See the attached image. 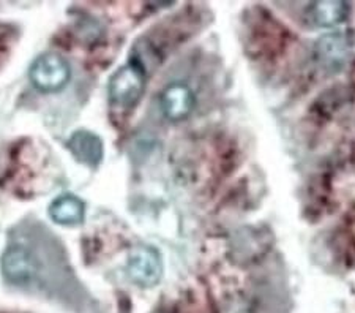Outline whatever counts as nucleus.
<instances>
[{"label": "nucleus", "mask_w": 355, "mask_h": 313, "mask_svg": "<svg viewBox=\"0 0 355 313\" xmlns=\"http://www.w3.org/2000/svg\"><path fill=\"white\" fill-rule=\"evenodd\" d=\"M162 111L169 121H183L188 117L194 108V95L185 84L175 83L166 87L159 99Z\"/></svg>", "instance_id": "5"}, {"label": "nucleus", "mask_w": 355, "mask_h": 313, "mask_svg": "<svg viewBox=\"0 0 355 313\" xmlns=\"http://www.w3.org/2000/svg\"><path fill=\"white\" fill-rule=\"evenodd\" d=\"M31 81L43 92H57L70 81V65L60 54L40 56L31 67Z\"/></svg>", "instance_id": "2"}, {"label": "nucleus", "mask_w": 355, "mask_h": 313, "mask_svg": "<svg viewBox=\"0 0 355 313\" xmlns=\"http://www.w3.org/2000/svg\"><path fill=\"white\" fill-rule=\"evenodd\" d=\"M68 149L79 162L89 164V167H96L103 158L101 139L85 130H79L71 135V138L68 139Z\"/></svg>", "instance_id": "7"}, {"label": "nucleus", "mask_w": 355, "mask_h": 313, "mask_svg": "<svg viewBox=\"0 0 355 313\" xmlns=\"http://www.w3.org/2000/svg\"><path fill=\"white\" fill-rule=\"evenodd\" d=\"M2 274L11 285L32 283L38 274V261L26 247L11 246L2 256Z\"/></svg>", "instance_id": "3"}, {"label": "nucleus", "mask_w": 355, "mask_h": 313, "mask_svg": "<svg viewBox=\"0 0 355 313\" xmlns=\"http://www.w3.org/2000/svg\"><path fill=\"white\" fill-rule=\"evenodd\" d=\"M349 7L343 2H318L308 8V19L313 26L331 27L346 18Z\"/></svg>", "instance_id": "9"}, {"label": "nucleus", "mask_w": 355, "mask_h": 313, "mask_svg": "<svg viewBox=\"0 0 355 313\" xmlns=\"http://www.w3.org/2000/svg\"><path fill=\"white\" fill-rule=\"evenodd\" d=\"M128 276L136 285L150 288L163 276L162 256L153 247L142 246L131 253L128 260Z\"/></svg>", "instance_id": "4"}, {"label": "nucleus", "mask_w": 355, "mask_h": 313, "mask_svg": "<svg viewBox=\"0 0 355 313\" xmlns=\"http://www.w3.org/2000/svg\"><path fill=\"white\" fill-rule=\"evenodd\" d=\"M352 43L345 33H334L324 37L316 46V56L319 64L330 71L340 70L351 56Z\"/></svg>", "instance_id": "6"}, {"label": "nucleus", "mask_w": 355, "mask_h": 313, "mask_svg": "<svg viewBox=\"0 0 355 313\" xmlns=\"http://www.w3.org/2000/svg\"><path fill=\"white\" fill-rule=\"evenodd\" d=\"M49 215L59 225H78L84 219V203L74 195H62L51 204Z\"/></svg>", "instance_id": "8"}, {"label": "nucleus", "mask_w": 355, "mask_h": 313, "mask_svg": "<svg viewBox=\"0 0 355 313\" xmlns=\"http://www.w3.org/2000/svg\"><path fill=\"white\" fill-rule=\"evenodd\" d=\"M146 87V71L139 62L131 60L130 64L114 73L110 85H107V94L112 105L123 110L135 106L142 96Z\"/></svg>", "instance_id": "1"}]
</instances>
